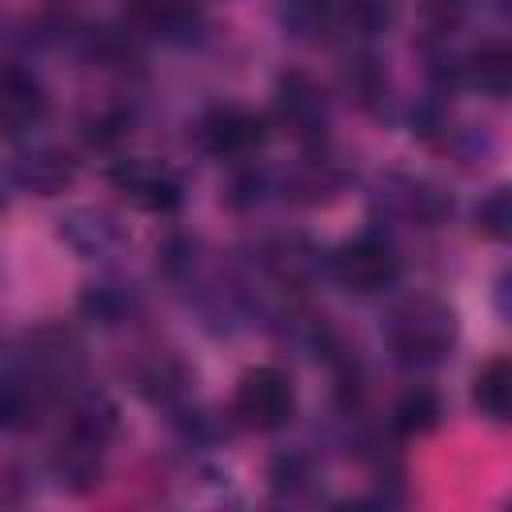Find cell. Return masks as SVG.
Returning <instances> with one entry per match:
<instances>
[{
  "instance_id": "obj_13",
  "label": "cell",
  "mask_w": 512,
  "mask_h": 512,
  "mask_svg": "<svg viewBox=\"0 0 512 512\" xmlns=\"http://www.w3.org/2000/svg\"><path fill=\"white\" fill-rule=\"evenodd\" d=\"M140 16L148 20L152 32H184L188 24H196V8L184 4V0H144L140 4Z\"/></svg>"
},
{
  "instance_id": "obj_11",
  "label": "cell",
  "mask_w": 512,
  "mask_h": 512,
  "mask_svg": "<svg viewBox=\"0 0 512 512\" xmlns=\"http://www.w3.org/2000/svg\"><path fill=\"white\" fill-rule=\"evenodd\" d=\"M16 176H20L24 188H32L40 196H52L72 180V164L64 156H56V152H40V156H24Z\"/></svg>"
},
{
  "instance_id": "obj_5",
  "label": "cell",
  "mask_w": 512,
  "mask_h": 512,
  "mask_svg": "<svg viewBox=\"0 0 512 512\" xmlns=\"http://www.w3.org/2000/svg\"><path fill=\"white\" fill-rule=\"evenodd\" d=\"M276 108L284 116V124L304 136V140H316L324 132V92L304 76V72H284L280 84H276Z\"/></svg>"
},
{
  "instance_id": "obj_2",
  "label": "cell",
  "mask_w": 512,
  "mask_h": 512,
  "mask_svg": "<svg viewBox=\"0 0 512 512\" xmlns=\"http://www.w3.org/2000/svg\"><path fill=\"white\" fill-rule=\"evenodd\" d=\"M236 416L248 424V428H260V432H272L280 424L292 420V408H296V392H292V380L272 368V364H260V368H248L236 384V400H232Z\"/></svg>"
},
{
  "instance_id": "obj_9",
  "label": "cell",
  "mask_w": 512,
  "mask_h": 512,
  "mask_svg": "<svg viewBox=\"0 0 512 512\" xmlns=\"http://www.w3.org/2000/svg\"><path fill=\"white\" fill-rule=\"evenodd\" d=\"M468 76L480 92L508 96V88H512V52L504 44H484L468 64Z\"/></svg>"
},
{
  "instance_id": "obj_10",
  "label": "cell",
  "mask_w": 512,
  "mask_h": 512,
  "mask_svg": "<svg viewBox=\"0 0 512 512\" xmlns=\"http://www.w3.org/2000/svg\"><path fill=\"white\" fill-rule=\"evenodd\" d=\"M112 432H116V408L108 400H100V396L88 400V404H80L76 416H72V424H68V436L72 440H80L88 448H100V452L112 440Z\"/></svg>"
},
{
  "instance_id": "obj_4",
  "label": "cell",
  "mask_w": 512,
  "mask_h": 512,
  "mask_svg": "<svg viewBox=\"0 0 512 512\" xmlns=\"http://www.w3.org/2000/svg\"><path fill=\"white\" fill-rule=\"evenodd\" d=\"M400 264L392 256V248L376 236H360V240H348L340 252H336V276L352 288V292H380L396 280Z\"/></svg>"
},
{
  "instance_id": "obj_3",
  "label": "cell",
  "mask_w": 512,
  "mask_h": 512,
  "mask_svg": "<svg viewBox=\"0 0 512 512\" xmlns=\"http://www.w3.org/2000/svg\"><path fill=\"white\" fill-rule=\"evenodd\" d=\"M200 140L212 156H252L268 140V124L260 112L228 104V108L208 112V120L200 124Z\"/></svg>"
},
{
  "instance_id": "obj_7",
  "label": "cell",
  "mask_w": 512,
  "mask_h": 512,
  "mask_svg": "<svg viewBox=\"0 0 512 512\" xmlns=\"http://www.w3.org/2000/svg\"><path fill=\"white\" fill-rule=\"evenodd\" d=\"M472 400L484 416L492 420H508V408H512V368L504 356L488 360L480 372H476V384H472Z\"/></svg>"
},
{
  "instance_id": "obj_15",
  "label": "cell",
  "mask_w": 512,
  "mask_h": 512,
  "mask_svg": "<svg viewBox=\"0 0 512 512\" xmlns=\"http://www.w3.org/2000/svg\"><path fill=\"white\" fill-rule=\"evenodd\" d=\"M32 412H36V396L28 392V384L4 380L0 384V428H24Z\"/></svg>"
},
{
  "instance_id": "obj_17",
  "label": "cell",
  "mask_w": 512,
  "mask_h": 512,
  "mask_svg": "<svg viewBox=\"0 0 512 512\" xmlns=\"http://www.w3.org/2000/svg\"><path fill=\"white\" fill-rule=\"evenodd\" d=\"M344 12L360 32H380L392 20V0H344Z\"/></svg>"
},
{
  "instance_id": "obj_8",
  "label": "cell",
  "mask_w": 512,
  "mask_h": 512,
  "mask_svg": "<svg viewBox=\"0 0 512 512\" xmlns=\"http://www.w3.org/2000/svg\"><path fill=\"white\" fill-rule=\"evenodd\" d=\"M40 108H44L40 84L16 68H4L0 72V120H4V128L40 116Z\"/></svg>"
},
{
  "instance_id": "obj_16",
  "label": "cell",
  "mask_w": 512,
  "mask_h": 512,
  "mask_svg": "<svg viewBox=\"0 0 512 512\" xmlns=\"http://www.w3.org/2000/svg\"><path fill=\"white\" fill-rule=\"evenodd\" d=\"M476 224H480V232H488V236H508L512 204H508V192H504V188L492 192L488 200H480V208H476Z\"/></svg>"
},
{
  "instance_id": "obj_14",
  "label": "cell",
  "mask_w": 512,
  "mask_h": 512,
  "mask_svg": "<svg viewBox=\"0 0 512 512\" xmlns=\"http://www.w3.org/2000/svg\"><path fill=\"white\" fill-rule=\"evenodd\" d=\"M332 20V0H284V24L296 36H320Z\"/></svg>"
},
{
  "instance_id": "obj_1",
  "label": "cell",
  "mask_w": 512,
  "mask_h": 512,
  "mask_svg": "<svg viewBox=\"0 0 512 512\" xmlns=\"http://www.w3.org/2000/svg\"><path fill=\"white\" fill-rule=\"evenodd\" d=\"M388 344L404 364H432L452 344V312L440 300H408L388 320Z\"/></svg>"
},
{
  "instance_id": "obj_6",
  "label": "cell",
  "mask_w": 512,
  "mask_h": 512,
  "mask_svg": "<svg viewBox=\"0 0 512 512\" xmlns=\"http://www.w3.org/2000/svg\"><path fill=\"white\" fill-rule=\"evenodd\" d=\"M112 184L144 212H172L180 204V184L172 172L156 168V164H144V160H132V164H120L112 172Z\"/></svg>"
},
{
  "instance_id": "obj_12",
  "label": "cell",
  "mask_w": 512,
  "mask_h": 512,
  "mask_svg": "<svg viewBox=\"0 0 512 512\" xmlns=\"http://www.w3.org/2000/svg\"><path fill=\"white\" fill-rule=\"evenodd\" d=\"M436 424H440V400H436V392L412 388V392L400 396V404H396V428L400 432L420 436V432H432Z\"/></svg>"
}]
</instances>
